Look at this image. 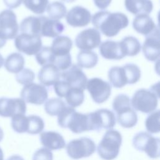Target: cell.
Returning <instances> with one entry per match:
<instances>
[{
	"label": "cell",
	"instance_id": "1",
	"mask_svg": "<svg viewBox=\"0 0 160 160\" xmlns=\"http://www.w3.org/2000/svg\"><path fill=\"white\" fill-rule=\"evenodd\" d=\"M92 23L96 29L107 37H114L128 26L127 16L122 12L98 11L92 17Z\"/></svg>",
	"mask_w": 160,
	"mask_h": 160
},
{
	"label": "cell",
	"instance_id": "2",
	"mask_svg": "<svg viewBox=\"0 0 160 160\" xmlns=\"http://www.w3.org/2000/svg\"><path fill=\"white\" fill-rule=\"evenodd\" d=\"M58 123L60 127L68 128L76 134L89 131L87 114L78 112L70 106H66L59 113Z\"/></svg>",
	"mask_w": 160,
	"mask_h": 160
},
{
	"label": "cell",
	"instance_id": "3",
	"mask_svg": "<svg viewBox=\"0 0 160 160\" xmlns=\"http://www.w3.org/2000/svg\"><path fill=\"white\" fill-rule=\"evenodd\" d=\"M112 109L117 115L119 124L125 128L134 127L138 122L136 111L131 106L129 97L124 94L117 95L112 101Z\"/></svg>",
	"mask_w": 160,
	"mask_h": 160
},
{
	"label": "cell",
	"instance_id": "4",
	"mask_svg": "<svg viewBox=\"0 0 160 160\" xmlns=\"http://www.w3.org/2000/svg\"><path fill=\"white\" fill-rule=\"evenodd\" d=\"M122 143L121 134L114 129L107 131L97 148L99 157L104 160H113L119 154Z\"/></svg>",
	"mask_w": 160,
	"mask_h": 160
},
{
	"label": "cell",
	"instance_id": "5",
	"mask_svg": "<svg viewBox=\"0 0 160 160\" xmlns=\"http://www.w3.org/2000/svg\"><path fill=\"white\" fill-rule=\"evenodd\" d=\"M158 98V91L155 89L142 88L134 92L131 102L134 110L143 113H150L156 109Z\"/></svg>",
	"mask_w": 160,
	"mask_h": 160
},
{
	"label": "cell",
	"instance_id": "6",
	"mask_svg": "<svg viewBox=\"0 0 160 160\" xmlns=\"http://www.w3.org/2000/svg\"><path fill=\"white\" fill-rule=\"evenodd\" d=\"M132 145L137 150L145 152L150 158L156 159L159 157V139L147 132L141 131L136 133L132 138Z\"/></svg>",
	"mask_w": 160,
	"mask_h": 160
},
{
	"label": "cell",
	"instance_id": "7",
	"mask_svg": "<svg viewBox=\"0 0 160 160\" xmlns=\"http://www.w3.org/2000/svg\"><path fill=\"white\" fill-rule=\"evenodd\" d=\"M89 131H100L111 129L116 124L114 112L108 109H100L87 114Z\"/></svg>",
	"mask_w": 160,
	"mask_h": 160
},
{
	"label": "cell",
	"instance_id": "8",
	"mask_svg": "<svg viewBox=\"0 0 160 160\" xmlns=\"http://www.w3.org/2000/svg\"><path fill=\"white\" fill-rule=\"evenodd\" d=\"M96 151L95 142L91 138L81 137L69 141L66 145L68 155L73 159L91 156Z\"/></svg>",
	"mask_w": 160,
	"mask_h": 160
},
{
	"label": "cell",
	"instance_id": "9",
	"mask_svg": "<svg viewBox=\"0 0 160 160\" xmlns=\"http://www.w3.org/2000/svg\"><path fill=\"white\" fill-rule=\"evenodd\" d=\"M60 80L68 87V90L71 88H78L84 90L86 88L88 79L81 68L76 64L71 65L68 69L61 72Z\"/></svg>",
	"mask_w": 160,
	"mask_h": 160
},
{
	"label": "cell",
	"instance_id": "10",
	"mask_svg": "<svg viewBox=\"0 0 160 160\" xmlns=\"http://www.w3.org/2000/svg\"><path fill=\"white\" fill-rule=\"evenodd\" d=\"M86 88L92 100L97 104L105 102L111 94V84L99 78H92L86 83Z\"/></svg>",
	"mask_w": 160,
	"mask_h": 160
},
{
	"label": "cell",
	"instance_id": "11",
	"mask_svg": "<svg viewBox=\"0 0 160 160\" xmlns=\"http://www.w3.org/2000/svg\"><path fill=\"white\" fill-rule=\"evenodd\" d=\"M21 97L25 102L41 105L47 100L48 93L44 86L31 82L22 88L21 91Z\"/></svg>",
	"mask_w": 160,
	"mask_h": 160
},
{
	"label": "cell",
	"instance_id": "12",
	"mask_svg": "<svg viewBox=\"0 0 160 160\" xmlns=\"http://www.w3.org/2000/svg\"><path fill=\"white\" fill-rule=\"evenodd\" d=\"M14 46L21 52L34 55L42 48V40L39 36L21 33L14 38Z\"/></svg>",
	"mask_w": 160,
	"mask_h": 160
},
{
	"label": "cell",
	"instance_id": "13",
	"mask_svg": "<svg viewBox=\"0 0 160 160\" xmlns=\"http://www.w3.org/2000/svg\"><path fill=\"white\" fill-rule=\"evenodd\" d=\"M19 25L16 14L11 9L0 12V33L6 39H14L18 35Z\"/></svg>",
	"mask_w": 160,
	"mask_h": 160
},
{
	"label": "cell",
	"instance_id": "14",
	"mask_svg": "<svg viewBox=\"0 0 160 160\" xmlns=\"http://www.w3.org/2000/svg\"><path fill=\"white\" fill-rule=\"evenodd\" d=\"M101 34L95 28H88L80 32L75 39L76 47L82 50L91 51L101 44Z\"/></svg>",
	"mask_w": 160,
	"mask_h": 160
},
{
	"label": "cell",
	"instance_id": "15",
	"mask_svg": "<svg viewBox=\"0 0 160 160\" xmlns=\"http://www.w3.org/2000/svg\"><path fill=\"white\" fill-rule=\"evenodd\" d=\"M26 104L21 98H0V116L12 118L18 114H25Z\"/></svg>",
	"mask_w": 160,
	"mask_h": 160
},
{
	"label": "cell",
	"instance_id": "16",
	"mask_svg": "<svg viewBox=\"0 0 160 160\" xmlns=\"http://www.w3.org/2000/svg\"><path fill=\"white\" fill-rule=\"evenodd\" d=\"M68 24L72 27H84L91 21V14L86 8L76 6L72 8L67 13L66 17Z\"/></svg>",
	"mask_w": 160,
	"mask_h": 160
},
{
	"label": "cell",
	"instance_id": "17",
	"mask_svg": "<svg viewBox=\"0 0 160 160\" xmlns=\"http://www.w3.org/2000/svg\"><path fill=\"white\" fill-rule=\"evenodd\" d=\"M159 28L146 37L142 45V52L145 58L150 61H156L159 58Z\"/></svg>",
	"mask_w": 160,
	"mask_h": 160
},
{
	"label": "cell",
	"instance_id": "18",
	"mask_svg": "<svg viewBox=\"0 0 160 160\" xmlns=\"http://www.w3.org/2000/svg\"><path fill=\"white\" fill-rule=\"evenodd\" d=\"M99 53L105 59L119 60L124 58L120 41L108 40L99 45Z\"/></svg>",
	"mask_w": 160,
	"mask_h": 160
},
{
	"label": "cell",
	"instance_id": "19",
	"mask_svg": "<svg viewBox=\"0 0 160 160\" xmlns=\"http://www.w3.org/2000/svg\"><path fill=\"white\" fill-rule=\"evenodd\" d=\"M40 142L49 150H58L66 146V142L62 136L56 131H45L39 135Z\"/></svg>",
	"mask_w": 160,
	"mask_h": 160
},
{
	"label": "cell",
	"instance_id": "20",
	"mask_svg": "<svg viewBox=\"0 0 160 160\" xmlns=\"http://www.w3.org/2000/svg\"><path fill=\"white\" fill-rule=\"evenodd\" d=\"M41 36L56 38L64 30V24L58 20L52 19L46 16H41Z\"/></svg>",
	"mask_w": 160,
	"mask_h": 160
},
{
	"label": "cell",
	"instance_id": "21",
	"mask_svg": "<svg viewBox=\"0 0 160 160\" xmlns=\"http://www.w3.org/2000/svg\"><path fill=\"white\" fill-rule=\"evenodd\" d=\"M38 80L46 86L54 85L60 79L61 71L54 64H48L42 66L38 73Z\"/></svg>",
	"mask_w": 160,
	"mask_h": 160
},
{
	"label": "cell",
	"instance_id": "22",
	"mask_svg": "<svg viewBox=\"0 0 160 160\" xmlns=\"http://www.w3.org/2000/svg\"><path fill=\"white\" fill-rule=\"evenodd\" d=\"M132 26L136 32L144 35L146 37L158 28L148 14L137 15L132 21Z\"/></svg>",
	"mask_w": 160,
	"mask_h": 160
},
{
	"label": "cell",
	"instance_id": "23",
	"mask_svg": "<svg viewBox=\"0 0 160 160\" xmlns=\"http://www.w3.org/2000/svg\"><path fill=\"white\" fill-rule=\"evenodd\" d=\"M124 5L127 11L136 16L148 14L153 9L151 0H124Z\"/></svg>",
	"mask_w": 160,
	"mask_h": 160
},
{
	"label": "cell",
	"instance_id": "24",
	"mask_svg": "<svg viewBox=\"0 0 160 160\" xmlns=\"http://www.w3.org/2000/svg\"><path fill=\"white\" fill-rule=\"evenodd\" d=\"M41 16L36 17L33 16H28L24 18L21 22L20 31L21 33H25L30 35L41 36Z\"/></svg>",
	"mask_w": 160,
	"mask_h": 160
},
{
	"label": "cell",
	"instance_id": "25",
	"mask_svg": "<svg viewBox=\"0 0 160 160\" xmlns=\"http://www.w3.org/2000/svg\"><path fill=\"white\" fill-rule=\"evenodd\" d=\"M72 46V40L68 36H60L54 39L51 48L56 56H60L69 54Z\"/></svg>",
	"mask_w": 160,
	"mask_h": 160
},
{
	"label": "cell",
	"instance_id": "26",
	"mask_svg": "<svg viewBox=\"0 0 160 160\" xmlns=\"http://www.w3.org/2000/svg\"><path fill=\"white\" fill-rule=\"evenodd\" d=\"M108 79L116 88H121L128 84L126 71L123 66H113L108 71Z\"/></svg>",
	"mask_w": 160,
	"mask_h": 160
},
{
	"label": "cell",
	"instance_id": "27",
	"mask_svg": "<svg viewBox=\"0 0 160 160\" xmlns=\"http://www.w3.org/2000/svg\"><path fill=\"white\" fill-rule=\"evenodd\" d=\"M25 60L23 56L19 52H12L9 54L4 60L5 69L11 73L17 74L24 66Z\"/></svg>",
	"mask_w": 160,
	"mask_h": 160
},
{
	"label": "cell",
	"instance_id": "28",
	"mask_svg": "<svg viewBox=\"0 0 160 160\" xmlns=\"http://www.w3.org/2000/svg\"><path fill=\"white\" fill-rule=\"evenodd\" d=\"M120 44L125 56H134L140 52L141 49L139 40L134 36L124 37L120 41Z\"/></svg>",
	"mask_w": 160,
	"mask_h": 160
},
{
	"label": "cell",
	"instance_id": "29",
	"mask_svg": "<svg viewBox=\"0 0 160 160\" xmlns=\"http://www.w3.org/2000/svg\"><path fill=\"white\" fill-rule=\"evenodd\" d=\"M98 54L92 51L82 50L77 55L78 66L86 69L94 68L98 63Z\"/></svg>",
	"mask_w": 160,
	"mask_h": 160
},
{
	"label": "cell",
	"instance_id": "30",
	"mask_svg": "<svg viewBox=\"0 0 160 160\" xmlns=\"http://www.w3.org/2000/svg\"><path fill=\"white\" fill-rule=\"evenodd\" d=\"M64 98L69 106L76 108L81 105L84 101V91L78 88H71L68 91Z\"/></svg>",
	"mask_w": 160,
	"mask_h": 160
},
{
	"label": "cell",
	"instance_id": "31",
	"mask_svg": "<svg viewBox=\"0 0 160 160\" xmlns=\"http://www.w3.org/2000/svg\"><path fill=\"white\" fill-rule=\"evenodd\" d=\"M47 13L50 19L58 20L63 18L66 14V8L62 2L54 1L47 6Z\"/></svg>",
	"mask_w": 160,
	"mask_h": 160
},
{
	"label": "cell",
	"instance_id": "32",
	"mask_svg": "<svg viewBox=\"0 0 160 160\" xmlns=\"http://www.w3.org/2000/svg\"><path fill=\"white\" fill-rule=\"evenodd\" d=\"M65 102L60 98H51L46 101L44 108L46 112L52 116H58L59 113L65 108Z\"/></svg>",
	"mask_w": 160,
	"mask_h": 160
},
{
	"label": "cell",
	"instance_id": "33",
	"mask_svg": "<svg viewBox=\"0 0 160 160\" xmlns=\"http://www.w3.org/2000/svg\"><path fill=\"white\" fill-rule=\"evenodd\" d=\"M36 59L38 63L41 66H44L48 64H52L54 61L55 55L53 53L51 47L44 46L35 54Z\"/></svg>",
	"mask_w": 160,
	"mask_h": 160
},
{
	"label": "cell",
	"instance_id": "34",
	"mask_svg": "<svg viewBox=\"0 0 160 160\" xmlns=\"http://www.w3.org/2000/svg\"><path fill=\"white\" fill-rule=\"evenodd\" d=\"M27 117L28 120L27 133L33 135L42 131L44 128V122L41 117L37 115H30Z\"/></svg>",
	"mask_w": 160,
	"mask_h": 160
},
{
	"label": "cell",
	"instance_id": "35",
	"mask_svg": "<svg viewBox=\"0 0 160 160\" xmlns=\"http://www.w3.org/2000/svg\"><path fill=\"white\" fill-rule=\"evenodd\" d=\"M25 7L37 14L44 12L48 6V0H22Z\"/></svg>",
	"mask_w": 160,
	"mask_h": 160
},
{
	"label": "cell",
	"instance_id": "36",
	"mask_svg": "<svg viewBox=\"0 0 160 160\" xmlns=\"http://www.w3.org/2000/svg\"><path fill=\"white\" fill-rule=\"evenodd\" d=\"M28 117L24 114H18L11 118V128L18 133L26 132L28 130Z\"/></svg>",
	"mask_w": 160,
	"mask_h": 160
},
{
	"label": "cell",
	"instance_id": "37",
	"mask_svg": "<svg viewBox=\"0 0 160 160\" xmlns=\"http://www.w3.org/2000/svg\"><path fill=\"white\" fill-rule=\"evenodd\" d=\"M147 131L150 133H158L159 132V110H157L147 117L145 121Z\"/></svg>",
	"mask_w": 160,
	"mask_h": 160
},
{
	"label": "cell",
	"instance_id": "38",
	"mask_svg": "<svg viewBox=\"0 0 160 160\" xmlns=\"http://www.w3.org/2000/svg\"><path fill=\"white\" fill-rule=\"evenodd\" d=\"M127 76L128 84H132L137 82L141 78V70L135 64L128 63L123 66Z\"/></svg>",
	"mask_w": 160,
	"mask_h": 160
},
{
	"label": "cell",
	"instance_id": "39",
	"mask_svg": "<svg viewBox=\"0 0 160 160\" xmlns=\"http://www.w3.org/2000/svg\"><path fill=\"white\" fill-rule=\"evenodd\" d=\"M34 78V72L29 68H23L21 71L16 74V81L24 86L32 82Z\"/></svg>",
	"mask_w": 160,
	"mask_h": 160
},
{
	"label": "cell",
	"instance_id": "40",
	"mask_svg": "<svg viewBox=\"0 0 160 160\" xmlns=\"http://www.w3.org/2000/svg\"><path fill=\"white\" fill-rule=\"evenodd\" d=\"M71 56L69 53L64 56H55L53 64L55 65L60 71H64L71 66Z\"/></svg>",
	"mask_w": 160,
	"mask_h": 160
},
{
	"label": "cell",
	"instance_id": "41",
	"mask_svg": "<svg viewBox=\"0 0 160 160\" xmlns=\"http://www.w3.org/2000/svg\"><path fill=\"white\" fill-rule=\"evenodd\" d=\"M32 160H53V154L46 148H39L34 153Z\"/></svg>",
	"mask_w": 160,
	"mask_h": 160
},
{
	"label": "cell",
	"instance_id": "42",
	"mask_svg": "<svg viewBox=\"0 0 160 160\" xmlns=\"http://www.w3.org/2000/svg\"><path fill=\"white\" fill-rule=\"evenodd\" d=\"M4 4L9 9H16L18 8L21 3L22 0H2Z\"/></svg>",
	"mask_w": 160,
	"mask_h": 160
},
{
	"label": "cell",
	"instance_id": "43",
	"mask_svg": "<svg viewBox=\"0 0 160 160\" xmlns=\"http://www.w3.org/2000/svg\"><path fill=\"white\" fill-rule=\"evenodd\" d=\"M112 0H94V4L99 9H105L111 4Z\"/></svg>",
	"mask_w": 160,
	"mask_h": 160
},
{
	"label": "cell",
	"instance_id": "44",
	"mask_svg": "<svg viewBox=\"0 0 160 160\" xmlns=\"http://www.w3.org/2000/svg\"><path fill=\"white\" fill-rule=\"evenodd\" d=\"M6 160H24V159L21 156L14 154V155H12L10 157H9Z\"/></svg>",
	"mask_w": 160,
	"mask_h": 160
},
{
	"label": "cell",
	"instance_id": "45",
	"mask_svg": "<svg viewBox=\"0 0 160 160\" xmlns=\"http://www.w3.org/2000/svg\"><path fill=\"white\" fill-rule=\"evenodd\" d=\"M6 41L7 39L0 33V49L5 46Z\"/></svg>",
	"mask_w": 160,
	"mask_h": 160
},
{
	"label": "cell",
	"instance_id": "46",
	"mask_svg": "<svg viewBox=\"0 0 160 160\" xmlns=\"http://www.w3.org/2000/svg\"><path fill=\"white\" fill-rule=\"evenodd\" d=\"M4 59L2 56L0 54V68H2V66L4 65Z\"/></svg>",
	"mask_w": 160,
	"mask_h": 160
},
{
	"label": "cell",
	"instance_id": "47",
	"mask_svg": "<svg viewBox=\"0 0 160 160\" xmlns=\"http://www.w3.org/2000/svg\"><path fill=\"white\" fill-rule=\"evenodd\" d=\"M3 138H4V132H3V131L1 129V128L0 127V142L2 140Z\"/></svg>",
	"mask_w": 160,
	"mask_h": 160
},
{
	"label": "cell",
	"instance_id": "48",
	"mask_svg": "<svg viewBox=\"0 0 160 160\" xmlns=\"http://www.w3.org/2000/svg\"><path fill=\"white\" fill-rule=\"evenodd\" d=\"M0 160H4V154L1 148H0Z\"/></svg>",
	"mask_w": 160,
	"mask_h": 160
},
{
	"label": "cell",
	"instance_id": "49",
	"mask_svg": "<svg viewBox=\"0 0 160 160\" xmlns=\"http://www.w3.org/2000/svg\"><path fill=\"white\" fill-rule=\"evenodd\" d=\"M61 1L63 2H72L75 0H61Z\"/></svg>",
	"mask_w": 160,
	"mask_h": 160
}]
</instances>
